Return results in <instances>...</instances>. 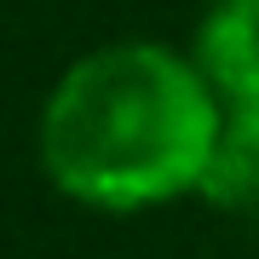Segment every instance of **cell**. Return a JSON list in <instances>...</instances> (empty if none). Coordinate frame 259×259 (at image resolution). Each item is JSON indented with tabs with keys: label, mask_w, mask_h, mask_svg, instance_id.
Returning <instances> with one entry per match:
<instances>
[{
	"label": "cell",
	"mask_w": 259,
	"mask_h": 259,
	"mask_svg": "<svg viewBox=\"0 0 259 259\" xmlns=\"http://www.w3.org/2000/svg\"><path fill=\"white\" fill-rule=\"evenodd\" d=\"M202 196L219 202L225 213L259 225V98L231 104V121H219L207 173H202Z\"/></svg>",
	"instance_id": "obj_3"
},
{
	"label": "cell",
	"mask_w": 259,
	"mask_h": 259,
	"mask_svg": "<svg viewBox=\"0 0 259 259\" xmlns=\"http://www.w3.org/2000/svg\"><path fill=\"white\" fill-rule=\"evenodd\" d=\"M202 75L231 104L259 98V0H225L202 29Z\"/></svg>",
	"instance_id": "obj_2"
},
{
	"label": "cell",
	"mask_w": 259,
	"mask_h": 259,
	"mask_svg": "<svg viewBox=\"0 0 259 259\" xmlns=\"http://www.w3.org/2000/svg\"><path fill=\"white\" fill-rule=\"evenodd\" d=\"M207 75L161 47H104L81 58L40 115V161L52 185L93 207H150L202 185L219 110Z\"/></svg>",
	"instance_id": "obj_1"
}]
</instances>
